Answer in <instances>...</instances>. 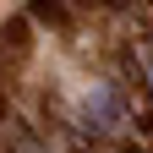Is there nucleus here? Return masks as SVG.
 I'll use <instances>...</instances> for the list:
<instances>
[{
    "mask_svg": "<svg viewBox=\"0 0 153 153\" xmlns=\"http://www.w3.org/2000/svg\"><path fill=\"white\" fill-rule=\"evenodd\" d=\"M126 120H131V109H126L120 93H115V82H99L82 99V131H88V137H120Z\"/></svg>",
    "mask_w": 153,
    "mask_h": 153,
    "instance_id": "1",
    "label": "nucleus"
},
{
    "mask_svg": "<svg viewBox=\"0 0 153 153\" xmlns=\"http://www.w3.org/2000/svg\"><path fill=\"white\" fill-rule=\"evenodd\" d=\"M6 153H55V148L38 137V131L22 120V115H16V120H11V131H6Z\"/></svg>",
    "mask_w": 153,
    "mask_h": 153,
    "instance_id": "2",
    "label": "nucleus"
},
{
    "mask_svg": "<svg viewBox=\"0 0 153 153\" xmlns=\"http://www.w3.org/2000/svg\"><path fill=\"white\" fill-rule=\"evenodd\" d=\"M27 22H44V27H71V6H66V0H27Z\"/></svg>",
    "mask_w": 153,
    "mask_h": 153,
    "instance_id": "3",
    "label": "nucleus"
},
{
    "mask_svg": "<svg viewBox=\"0 0 153 153\" xmlns=\"http://www.w3.org/2000/svg\"><path fill=\"white\" fill-rule=\"evenodd\" d=\"M27 44H33V22H27V16H11V22L0 27V49H11V55H27Z\"/></svg>",
    "mask_w": 153,
    "mask_h": 153,
    "instance_id": "4",
    "label": "nucleus"
},
{
    "mask_svg": "<svg viewBox=\"0 0 153 153\" xmlns=\"http://www.w3.org/2000/svg\"><path fill=\"white\" fill-rule=\"evenodd\" d=\"M137 71H142V82H148V93H153V44H137Z\"/></svg>",
    "mask_w": 153,
    "mask_h": 153,
    "instance_id": "5",
    "label": "nucleus"
},
{
    "mask_svg": "<svg viewBox=\"0 0 153 153\" xmlns=\"http://www.w3.org/2000/svg\"><path fill=\"white\" fill-rule=\"evenodd\" d=\"M99 6H109V11H126V6H131V0H99Z\"/></svg>",
    "mask_w": 153,
    "mask_h": 153,
    "instance_id": "6",
    "label": "nucleus"
}]
</instances>
